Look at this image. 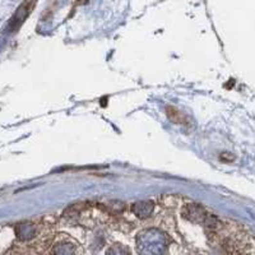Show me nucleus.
<instances>
[{
    "label": "nucleus",
    "mask_w": 255,
    "mask_h": 255,
    "mask_svg": "<svg viewBox=\"0 0 255 255\" xmlns=\"http://www.w3.org/2000/svg\"><path fill=\"white\" fill-rule=\"evenodd\" d=\"M36 4L37 0H24L23 3L20 4V8L14 13L13 18L9 22V32H17L20 30V27L24 23V20L32 13Z\"/></svg>",
    "instance_id": "1"
},
{
    "label": "nucleus",
    "mask_w": 255,
    "mask_h": 255,
    "mask_svg": "<svg viewBox=\"0 0 255 255\" xmlns=\"http://www.w3.org/2000/svg\"><path fill=\"white\" fill-rule=\"evenodd\" d=\"M166 114L169 116V119L175 124H185V116L182 115L180 111L171 106L166 107Z\"/></svg>",
    "instance_id": "2"
}]
</instances>
